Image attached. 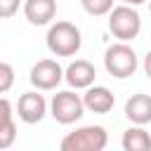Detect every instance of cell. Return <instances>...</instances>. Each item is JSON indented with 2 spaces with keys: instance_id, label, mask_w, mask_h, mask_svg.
I'll list each match as a JSON object with an SVG mask.
<instances>
[{
  "instance_id": "cell-1",
  "label": "cell",
  "mask_w": 151,
  "mask_h": 151,
  "mask_svg": "<svg viewBox=\"0 0 151 151\" xmlns=\"http://www.w3.org/2000/svg\"><path fill=\"white\" fill-rule=\"evenodd\" d=\"M45 42L54 57H73L83 47V33L71 21H57V24H50Z\"/></svg>"
},
{
  "instance_id": "cell-2",
  "label": "cell",
  "mask_w": 151,
  "mask_h": 151,
  "mask_svg": "<svg viewBox=\"0 0 151 151\" xmlns=\"http://www.w3.org/2000/svg\"><path fill=\"white\" fill-rule=\"evenodd\" d=\"M104 68H106L109 76H113L118 80H125V78L134 76V71L139 68L137 52L125 40H118V42L106 47V52H104Z\"/></svg>"
},
{
  "instance_id": "cell-3",
  "label": "cell",
  "mask_w": 151,
  "mask_h": 151,
  "mask_svg": "<svg viewBox=\"0 0 151 151\" xmlns=\"http://www.w3.org/2000/svg\"><path fill=\"white\" fill-rule=\"evenodd\" d=\"M109 144V132L101 125H83L73 132H68L59 149L61 151H104Z\"/></svg>"
},
{
  "instance_id": "cell-4",
  "label": "cell",
  "mask_w": 151,
  "mask_h": 151,
  "mask_svg": "<svg viewBox=\"0 0 151 151\" xmlns=\"http://www.w3.org/2000/svg\"><path fill=\"white\" fill-rule=\"evenodd\" d=\"M109 31L113 33V38L118 40H134L142 31V17L139 12L132 7V5H116L111 12H109Z\"/></svg>"
},
{
  "instance_id": "cell-5",
  "label": "cell",
  "mask_w": 151,
  "mask_h": 151,
  "mask_svg": "<svg viewBox=\"0 0 151 151\" xmlns=\"http://www.w3.org/2000/svg\"><path fill=\"white\" fill-rule=\"evenodd\" d=\"M85 111H87L85 109V101H83L80 94L73 92V87L57 92L52 97V101H50V116L59 125H73L76 120H80L85 116Z\"/></svg>"
},
{
  "instance_id": "cell-6",
  "label": "cell",
  "mask_w": 151,
  "mask_h": 151,
  "mask_svg": "<svg viewBox=\"0 0 151 151\" xmlns=\"http://www.w3.org/2000/svg\"><path fill=\"white\" fill-rule=\"evenodd\" d=\"M64 71H66V68H61V64H59L57 59H40V61L33 64L28 80H31V85H33L35 90L50 92V90H57V87L61 85Z\"/></svg>"
},
{
  "instance_id": "cell-7",
  "label": "cell",
  "mask_w": 151,
  "mask_h": 151,
  "mask_svg": "<svg viewBox=\"0 0 151 151\" xmlns=\"http://www.w3.org/2000/svg\"><path fill=\"white\" fill-rule=\"evenodd\" d=\"M47 109H50V106H47L45 97L40 94V90L24 92V94L19 97V101H17V116H19V120L26 123V125L40 123V120L45 118Z\"/></svg>"
},
{
  "instance_id": "cell-8",
  "label": "cell",
  "mask_w": 151,
  "mask_h": 151,
  "mask_svg": "<svg viewBox=\"0 0 151 151\" xmlns=\"http://www.w3.org/2000/svg\"><path fill=\"white\" fill-rule=\"evenodd\" d=\"M94 78H97V71H94V64L87 61V59H76L66 66L64 71V80L68 83V87L73 90H87L90 85H94Z\"/></svg>"
},
{
  "instance_id": "cell-9",
  "label": "cell",
  "mask_w": 151,
  "mask_h": 151,
  "mask_svg": "<svg viewBox=\"0 0 151 151\" xmlns=\"http://www.w3.org/2000/svg\"><path fill=\"white\" fill-rule=\"evenodd\" d=\"M24 17L31 26H47L57 17V0H24Z\"/></svg>"
},
{
  "instance_id": "cell-10",
  "label": "cell",
  "mask_w": 151,
  "mask_h": 151,
  "mask_svg": "<svg viewBox=\"0 0 151 151\" xmlns=\"http://www.w3.org/2000/svg\"><path fill=\"white\" fill-rule=\"evenodd\" d=\"M83 101H85L87 111L104 116V113H109L116 106V94L109 87H104V85H90L85 90V94H83Z\"/></svg>"
},
{
  "instance_id": "cell-11",
  "label": "cell",
  "mask_w": 151,
  "mask_h": 151,
  "mask_svg": "<svg viewBox=\"0 0 151 151\" xmlns=\"http://www.w3.org/2000/svg\"><path fill=\"white\" fill-rule=\"evenodd\" d=\"M125 118L132 125H149L151 123V94L137 92L125 101Z\"/></svg>"
},
{
  "instance_id": "cell-12",
  "label": "cell",
  "mask_w": 151,
  "mask_h": 151,
  "mask_svg": "<svg viewBox=\"0 0 151 151\" xmlns=\"http://www.w3.org/2000/svg\"><path fill=\"white\" fill-rule=\"evenodd\" d=\"M17 139V123L7 97L0 99V149H9Z\"/></svg>"
},
{
  "instance_id": "cell-13",
  "label": "cell",
  "mask_w": 151,
  "mask_h": 151,
  "mask_svg": "<svg viewBox=\"0 0 151 151\" xmlns=\"http://www.w3.org/2000/svg\"><path fill=\"white\" fill-rule=\"evenodd\" d=\"M120 144L125 151H151V134L144 130V125H132L123 132Z\"/></svg>"
},
{
  "instance_id": "cell-14",
  "label": "cell",
  "mask_w": 151,
  "mask_h": 151,
  "mask_svg": "<svg viewBox=\"0 0 151 151\" xmlns=\"http://www.w3.org/2000/svg\"><path fill=\"white\" fill-rule=\"evenodd\" d=\"M116 0H80V5H83V9L87 12V14H92V17H106L116 5H113Z\"/></svg>"
},
{
  "instance_id": "cell-15",
  "label": "cell",
  "mask_w": 151,
  "mask_h": 151,
  "mask_svg": "<svg viewBox=\"0 0 151 151\" xmlns=\"http://www.w3.org/2000/svg\"><path fill=\"white\" fill-rule=\"evenodd\" d=\"M12 83H14V68H12L7 61H2V64H0V92L7 94L9 87H12Z\"/></svg>"
},
{
  "instance_id": "cell-16",
  "label": "cell",
  "mask_w": 151,
  "mask_h": 151,
  "mask_svg": "<svg viewBox=\"0 0 151 151\" xmlns=\"http://www.w3.org/2000/svg\"><path fill=\"white\" fill-rule=\"evenodd\" d=\"M19 5H21V0H0V17L12 19L19 12Z\"/></svg>"
},
{
  "instance_id": "cell-17",
  "label": "cell",
  "mask_w": 151,
  "mask_h": 151,
  "mask_svg": "<svg viewBox=\"0 0 151 151\" xmlns=\"http://www.w3.org/2000/svg\"><path fill=\"white\" fill-rule=\"evenodd\" d=\"M142 66H144V73H146V78L151 80V50L146 52V57H144V64H142Z\"/></svg>"
},
{
  "instance_id": "cell-18",
  "label": "cell",
  "mask_w": 151,
  "mask_h": 151,
  "mask_svg": "<svg viewBox=\"0 0 151 151\" xmlns=\"http://www.w3.org/2000/svg\"><path fill=\"white\" fill-rule=\"evenodd\" d=\"M125 5H132V7H139V5H144L146 0H123Z\"/></svg>"
},
{
  "instance_id": "cell-19",
  "label": "cell",
  "mask_w": 151,
  "mask_h": 151,
  "mask_svg": "<svg viewBox=\"0 0 151 151\" xmlns=\"http://www.w3.org/2000/svg\"><path fill=\"white\" fill-rule=\"evenodd\" d=\"M149 12H151V2H149Z\"/></svg>"
}]
</instances>
